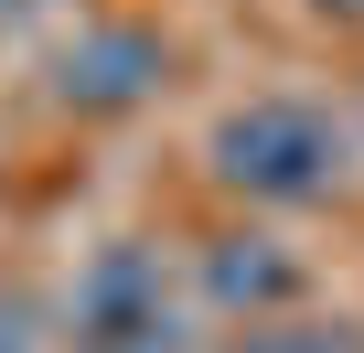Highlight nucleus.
Returning <instances> with one entry per match:
<instances>
[{
	"instance_id": "423d86ee",
	"label": "nucleus",
	"mask_w": 364,
	"mask_h": 353,
	"mask_svg": "<svg viewBox=\"0 0 364 353\" xmlns=\"http://www.w3.org/2000/svg\"><path fill=\"white\" fill-rule=\"evenodd\" d=\"M22 310H33L22 289H0V353H22Z\"/></svg>"
},
{
	"instance_id": "6e6552de",
	"label": "nucleus",
	"mask_w": 364,
	"mask_h": 353,
	"mask_svg": "<svg viewBox=\"0 0 364 353\" xmlns=\"http://www.w3.org/2000/svg\"><path fill=\"white\" fill-rule=\"evenodd\" d=\"M321 11H343V22H364V0H321Z\"/></svg>"
},
{
	"instance_id": "7ed1b4c3",
	"label": "nucleus",
	"mask_w": 364,
	"mask_h": 353,
	"mask_svg": "<svg viewBox=\"0 0 364 353\" xmlns=\"http://www.w3.org/2000/svg\"><path fill=\"white\" fill-rule=\"evenodd\" d=\"M161 33L150 22H86L75 43H65V65H54V97L75 107V118H118V107H139L150 86H161Z\"/></svg>"
},
{
	"instance_id": "0eeeda50",
	"label": "nucleus",
	"mask_w": 364,
	"mask_h": 353,
	"mask_svg": "<svg viewBox=\"0 0 364 353\" xmlns=\"http://www.w3.org/2000/svg\"><path fill=\"white\" fill-rule=\"evenodd\" d=\"M33 11H54V0H0V22H33Z\"/></svg>"
},
{
	"instance_id": "39448f33",
	"label": "nucleus",
	"mask_w": 364,
	"mask_h": 353,
	"mask_svg": "<svg viewBox=\"0 0 364 353\" xmlns=\"http://www.w3.org/2000/svg\"><path fill=\"white\" fill-rule=\"evenodd\" d=\"M225 353H332V332H311V321H289V310H279V321H247Z\"/></svg>"
},
{
	"instance_id": "20e7f679",
	"label": "nucleus",
	"mask_w": 364,
	"mask_h": 353,
	"mask_svg": "<svg viewBox=\"0 0 364 353\" xmlns=\"http://www.w3.org/2000/svg\"><path fill=\"white\" fill-rule=\"evenodd\" d=\"M204 300L236 310V321H279V310L300 300V257H289L279 236H215V246H204Z\"/></svg>"
},
{
	"instance_id": "f257e3e1",
	"label": "nucleus",
	"mask_w": 364,
	"mask_h": 353,
	"mask_svg": "<svg viewBox=\"0 0 364 353\" xmlns=\"http://www.w3.org/2000/svg\"><path fill=\"white\" fill-rule=\"evenodd\" d=\"M204 171H215L236 204L300 214V204H321V193L343 183V129H332V107H311V97H247V107L215 118Z\"/></svg>"
},
{
	"instance_id": "f03ea898",
	"label": "nucleus",
	"mask_w": 364,
	"mask_h": 353,
	"mask_svg": "<svg viewBox=\"0 0 364 353\" xmlns=\"http://www.w3.org/2000/svg\"><path fill=\"white\" fill-rule=\"evenodd\" d=\"M65 353H193L161 278V246H97V268L75 278V321Z\"/></svg>"
}]
</instances>
